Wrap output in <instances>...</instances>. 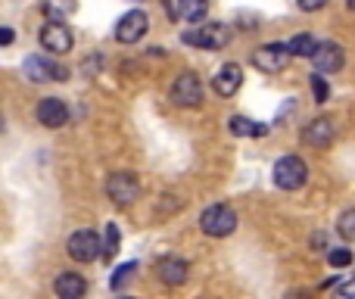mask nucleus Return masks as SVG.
<instances>
[{"label": "nucleus", "mask_w": 355, "mask_h": 299, "mask_svg": "<svg viewBox=\"0 0 355 299\" xmlns=\"http://www.w3.org/2000/svg\"><path fill=\"white\" fill-rule=\"evenodd\" d=\"M315 37L312 35H293L290 37V44H287V50H290V56H309L315 50Z\"/></svg>", "instance_id": "obj_20"}, {"label": "nucleus", "mask_w": 355, "mask_h": 299, "mask_svg": "<svg viewBox=\"0 0 355 299\" xmlns=\"http://www.w3.org/2000/svg\"><path fill=\"white\" fill-rule=\"evenodd\" d=\"M147 28H150V16L144 10H131V12H125L122 19L116 22V37L122 44H137L144 35H147Z\"/></svg>", "instance_id": "obj_7"}, {"label": "nucleus", "mask_w": 355, "mask_h": 299, "mask_svg": "<svg viewBox=\"0 0 355 299\" xmlns=\"http://www.w3.org/2000/svg\"><path fill=\"white\" fill-rule=\"evenodd\" d=\"M44 12H47L50 19H66V16H72L75 12V0H47L44 3Z\"/></svg>", "instance_id": "obj_21"}, {"label": "nucleus", "mask_w": 355, "mask_h": 299, "mask_svg": "<svg viewBox=\"0 0 355 299\" xmlns=\"http://www.w3.org/2000/svg\"><path fill=\"white\" fill-rule=\"evenodd\" d=\"M337 293H340V296H355V281H349V284H340Z\"/></svg>", "instance_id": "obj_28"}, {"label": "nucleus", "mask_w": 355, "mask_h": 299, "mask_svg": "<svg viewBox=\"0 0 355 299\" xmlns=\"http://www.w3.org/2000/svg\"><path fill=\"white\" fill-rule=\"evenodd\" d=\"M156 271H159V277L166 284H172V287H181V284L187 281V262H184V259H162Z\"/></svg>", "instance_id": "obj_16"}, {"label": "nucleus", "mask_w": 355, "mask_h": 299, "mask_svg": "<svg viewBox=\"0 0 355 299\" xmlns=\"http://www.w3.org/2000/svg\"><path fill=\"white\" fill-rule=\"evenodd\" d=\"M66 250L75 262H94V259L100 256V237L94 231H75L72 237H69Z\"/></svg>", "instance_id": "obj_8"}, {"label": "nucleus", "mask_w": 355, "mask_h": 299, "mask_svg": "<svg viewBox=\"0 0 355 299\" xmlns=\"http://www.w3.org/2000/svg\"><path fill=\"white\" fill-rule=\"evenodd\" d=\"M25 78L35 81V85H44V81H66L69 72L62 66H56V62H50L47 56H28L22 66Z\"/></svg>", "instance_id": "obj_6"}, {"label": "nucleus", "mask_w": 355, "mask_h": 299, "mask_svg": "<svg viewBox=\"0 0 355 299\" xmlns=\"http://www.w3.org/2000/svg\"><path fill=\"white\" fill-rule=\"evenodd\" d=\"M16 41V31L12 28H0V44H12Z\"/></svg>", "instance_id": "obj_27"}, {"label": "nucleus", "mask_w": 355, "mask_h": 299, "mask_svg": "<svg viewBox=\"0 0 355 299\" xmlns=\"http://www.w3.org/2000/svg\"><path fill=\"white\" fill-rule=\"evenodd\" d=\"M200 228L206 237H227V234L237 228V212L225 203H215V206L202 209L200 215Z\"/></svg>", "instance_id": "obj_1"}, {"label": "nucleus", "mask_w": 355, "mask_h": 299, "mask_svg": "<svg viewBox=\"0 0 355 299\" xmlns=\"http://www.w3.org/2000/svg\"><path fill=\"white\" fill-rule=\"evenodd\" d=\"M0 131H3V119H0Z\"/></svg>", "instance_id": "obj_30"}, {"label": "nucleus", "mask_w": 355, "mask_h": 299, "mask_svg": "<svg viewBox=\"0 0 355 299\" xmlns=\"http://www.w3.org/2000/svg\"><path fill=\"white\" fill-rule=\"evenodd\" d=\"M271 178L281 190H300L309 178V165L300 156H281L271 169Z\"/></svg>", "instance_id": "obj_2"}, {"label": "nucleus", "mask_w": 355, "mask_h": 299, "mask_svg": "<svg viewBox=\"0 0 355 299\" xmlns=\"http://www.w3.org/2000/svg\"><path fill=\"white\" fill-rule=\"evenodd\" d=\"M334 137H337V125L331 119H315L312 125L302 128V144H309L315 150H327L334 144Z\"/></svg>", "instance_id": "obj_12"}, {"label": "nucleus", "mask_w": 355, "mask_h": 299, "mask_svg": "<svg viewBox=\"0 0 355 299\" xmlns=\"http://www.w3.org/2000/svg\"><path fill=\"white\" fill-rule=\"evenodd\" d=\"M240 85H243V69H240L237 62H225V66L218 69V75L212 78L215 94H221V97H234V94L240 91Z\"/></svg>", "instance_id": "obj_14"}, {"label": "nucleus", "mask_w": 355, "mask_h": 299, "mask_svg": "<svg viewBox=\"0 0 355 299\" xmlns=\"http://www.w3.org/2000/svg\"><path fill=\"white\" fill-rule=\"evenodd\" d=\"M53 290H56V296H62V299H78V296H85L87 284H85V277L75 275V271H62L53 281Z\"/></svg>", "instance_id": "obj_15"}, {"label": "nucleus", "mask_w": 355, "mask_h": 299, "mask_svg": "<svg viewBox=\"0 0 355 299\" xmlns=\"http://www.w3.org/2000/svg\"><path fill=\"white\" fill-rule=\"evenodd\" d=\"M312 91H315V103H327V100H331V87H327V81L321 78V72L318 75H312Z\"/></svg>", "instance_id": "obj_24"}, {"label": "nucleus", "mask_w": 355, "mask_h": 299, "mask_svg": "<svg viewBox=\"0 0 355 299\" xmlns=\"http://www.w3.org/2000/svg\"><path fill=\"white\" fill-rule=\"evenodd\" d=\"M41 44H44V50H50V53H69V50H72V31H69L60 19H53V22L44 25Z\"/></svg>", "instance_id": "obj_11"}, {"label": "nucleus", "mask_w": 355, "mask_h": 299, "mask_svg": "<svg viewBox=\"0 0 355 299\" xmlns=\"http://www.w3.org/2000/svg\"><path fill=\"white\" fill-rule=\"evenodd\" d=\"M172 100L178 106H196L202 100V85L193 72H181L172 85Z\"/></svg>", "instance_id": "obj_10"}, {"label": "nucleus", "mask_w": 355, "mask_h": 299, "mask_svg": "<svg viewBox=\"0 0 355 299\" xmlns=\"http://www.w3.org/2000/svg\"><path fill=\"white\" fill-rule=\"evenodd\" d=\"M337 231H340V237H343V240H352V244H355V209H346V212L340 215Z\"/></svg>", "instance_id": "obj_23"}, {"label": "nucleus", "mask_w": 355, "mask_h": 299, "mask_svg": "<svg viewBox=\"0 0 355 299\" xmlns=\"http://www.w3.org/2000/svg\"><path fill=\"white\" fill-rule=\"evenodd\" d=\"M290 62V50L287 44H265V47H259L256 53H252V66L259 69V72L265 75H277L284 72Z\"/></svg>", "instance_id": "obj_5"}, {"label": "nucleus", "mask_w": 355, "mask_h": 299, "mask_svg": "<svg viewBox=\"0 0 355 299\" xmlns=\"http://www.w3.org/2000/svg\"><path fill=\"white\" fill-rule=\"evenodd\" d=\"M184 44H193V47H206V50H221L227 41H231V31L221 22H209L200 25V28H190L181 35Z\"/></svg>", "instance_id": "obj_3"}, {"label": "nucleus", "mask_w": 355, "mask_h": 299, "mask_svg": "<svg viewBox=\"0 0 355 299\" xmlns=\"http://www.w3.org/2000/svg\"><path fill=\"white\" fill-rule=\"evenodd\" d=\"M209 10V0H178V16L184 22H200Z\"/></svg>", "instance_id": "obj_19"}, {"label": "nucleus", "mask_w": 355, "mask_h": 299, "mask_svg": "<svg viewBox=\"0 0 355 299\" xmlns=\"http://www.w3.org/2000/svg\"><path fill=\"white\" fill-rule=\"evenodd\" d=\"M327 0H300V10H306V12H315V10H321Z\"/></svg>", "instance_id": "obj_26"}, {"label": "nucleus", "mask_w": 355, "mask_h": 299, "mask_svg": "<svg viewBox=\"0 0 355 299\" xmlns=\"http://www.w3.org/2000/svg\"><path fill=\"white\" fill-rule=\"evenodd\" d=\"M119 250H122V231H119V225H106L103 231V244H100V256L106 259V262H112V259L119 256Z\"/></svg>", "instance_id": "obj_17"}, {"label": "nucleus", "mask_w": 355, "mask_h": 299, "mask_svg": "<svg viewBox=\"0 0 355 299\" xmlns=\"http://www.w3.org/2000/svg\"><path fill=\"white\" fill-rule=\"evenodd\" d=\"M106 194H110V200L116 203V206H131V203L141 196V181H137L131 171H116V175H110V181H106Z\"/></svg>", "instance_id": "obj_4"}, {"label": "nucleus", "mask_w": 355, "mask_h": 299, "mask_svg": "<svg viewBox=\"0 0 355 299\" xmlns=\"http://www.w3.org/2000/svg\"><path fill=\"white\" fill-rule=\"evenodd\" d=\"M327 262H331L334 268H346V265H352V250H343V246H340V250H331L327 253Z\"/></svg>", "instance_id": "obj_25"}, {"label": "nucleus", "mask_w": 355, "mask_h": 299, "mask_svg": "<svg viewBox=\"0 0 355 299\" xmlns=\"http://www.w3.org/2000/svg\"><path fill=\"white\" fill-rule=\"evenodd\" d=\"M37 122L44 128H62L69 122V106L60 97H47L37 103Z\"/></svg>", "instance_id": "obj_13"}, {"label": "nucleus", "mask_w": 355, "mask_h": 299, "mask_svg": "<svg viewBox=\"0 0 355 299\" xmlns=\"http://www.w3.org/2000/svg\"><path fill=\"white\" fill-rule=\"evenodd\" d=\"M349 10H352V12H355V0H349Z\"/></svg>", "instance_id": "obj_29"}, {"label": "nucleus", "mask_w": 355, "mask_h": 299, "mask_svg": "<svg viewBox=\"0 0 355 299\" xmlns=\"http://www.w3.org/2000/svg\"><path fill=\"white\" fill-rule=\"evenodd\" d=\"M135 271H137V262H125L122 268L112 271V281H110V284H112V290H122L125 284H128L131 277H135Z\"/></svg>", "instance_id": "obj_22"}, {"label": "nucleus", "mask_w": 355, "mask_h": 299, "mask_svg": "<svg viewBox=\"0 0 355 299\" xmlns=\"http://www.w3.org/2000/svg\"><path fill=\"white\" fill-rule=\"evenodd\" d=\"M309 56H312V62H315V69H318V72H340V69H343V62H346L343 47H340V44H334V41L315 44V50Z\"/></svg>", "instance_id": "obj_9"}, {"label": "nucleus", "mask_w": 355, "mask_h": 299, "mask_svg": "<svg viewBox=\"0 0 355 299\" xmlns=\"http://www.w3.org/2000/svg\"><path fill=\"white\" fill-rule=\"evenodd\" d=\"M231 135H237V137H265L268 135V125H259L246 116H234L231 119Z\"/></svg>", "instance_id": "obj_18"}]
</instances>
